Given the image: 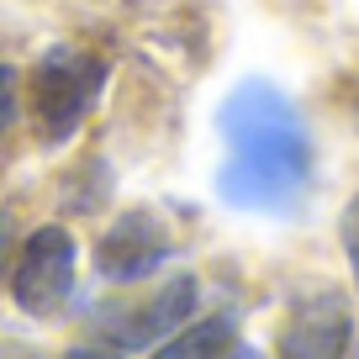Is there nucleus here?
<instances>
[{"instance_id": "nucleus-1", "label": "nucleus", "mask_w": 359, "mask_h": 359, "mask_svg": "<svg viewBox=\"0 0 359 359\" xmlns=\"http://www.w3.org/2000/svg\"><path fill=\"white\" fill-rule=\"evenodd\" d=\"M217 133H222V169H217V196L238 212H285L296 196L306 191L312 175V143L269 79H243L217 111Z\"/></svg>"}, {"instance_id": "nucleus-2", "label": "nucleus", "mask_w": 359, "mask_h": 359, "mask_svg": "<svg viewBox=\"0 0 359 359\" xmlns=\"http://www.w3.org/2000/svg\"><path fill=\"white\" fill-rule=\"evenodd\" d=\"M106 90V58L85 53V48H48L43 58L32 64L27 74V122H32L37 143L43 148H58L85 127V116L95 111Z\"/></svg>"}, {"instance_id": "nucleus-3", "label": "nucleus", "mask_w": 359, "mask_h": 359, "mask_svg": "<svg viewBox=\"0 0 359 359\" xmlns=\"http://www.w3.org/2000/svg\"><path fill=\"white\" fill-rule=\"evenodd\" d=\"M74 275H79V243L64 222H43L16 243L11 259V302L27 317H58L64 302L74 296Z\"/></svg>"}, {"instance_id": "nucleus-4", "label": "nucleus", "mask_w": 359, "mask_h": 359, "mask_svg": "<svg viewBox=\"0 0 359 359\" xmlns=\"http://www.w3.org/2000/svg\"><path fill=\"white\" fill-rule=\"evenodd\" d=\"M169 254H175L169 222L148 206H133V212L111 217V227L95 238V275L106 285H137L158 264H169Z\"/></svg>"}, {"instance_id": "nucleus-5", "label": "nucleus", "mask_w": 359, "mask_h": 359, "mask_svg": "<svg viewBox=\"0 0 359 359\" xmlns=\"http://www.w3.org/2000/svg\"><path fill=\"white\" fill-rule=\"evenodd\" d=\"M196 302H201V280L196 275H175L148 302H127L122 312H106L101 327L111 338V348H122V354L127 348H158L169 333H180L196 317Z\"/></svg>"}, {"instance_id": "nucleus-6", "label": "nucleus", "mask_w": 359, "mask_h": 359, "mask_svg": "<svg viewBox=\"0 0 359 359\" xmlns=\"http://www.w3.org/2000/svg\"><path fill=\"white\" fill-rule=\"evenodd\" d=\"M344 348H348V312L333 291H323L312 302L291 306L275 359H344Z\"/></svg>"}, {"instance_id": "nucleus-7", "label": "nucleus", "mask_w": 359, "mask_h": 359, "mask_svg": "<svg viewBox=\"0 0 359 359\" xmlns=\"http://www.w3.org/2000/svg\"><path fill=\"white\" fill-rule=\"evenodd\" d=\"M238 348V323L227 312L201 317V323H185L180 333H169L154 348V359H227Z\"/></svg>"}, {"instance_id": "nucleus-8", "label": "nucleus", "mask_w": 359, "mask_h": 359, "mask_svg": "<svg viewBox=\"0 0 359 359\" xmlns=\"http://www.w3.org/2000/svg\"><path fill=\"white\" fill-rule=\"evenodd\" d=\"M16 116H22V79H16V69L0 58V133H11Z\"/></svg>"}, {"instance_id": "nucleus-9", "label": "nucleus", "mask_w": 359, "mask_h": 359, "mask_svg": "<svg viewBox=\"0 0 359 359\" xmlns=\"http://www.w3.org/2000/svg\"><path fill=\"white\" fill-rule=\"evenodd\" d=\"M338 233H344V254H348V264H354V280H359V196L344 206V217H338Z\"/></svg>"}, {"instance_id": "nucleus-10", "label": "nucleus", "mask_w": 359, "mask_h": 359, "mask_svg": "<svg viewBox=\"0 0 359 359\" xmlns=\"http://www.w3.org/2000/svg\"><path fill=\"white\" fill-rule=\"evenodd\" d=\"M16 243H22V227H16V217H11V212H0V285H6V275H11Z\"/></svg>"}, {"instance_id": "nucleus-11", "label": "nucleus", "mask_w": 359, "mask_h": 359, "mask_svg": "<svg viewBox=\"0 0 359 359\" xmlns=\"http://www.w3.org/2000/svg\"><path fill=\"white\" fill-rule=\"evenodd\" d=\"M58 359H127L122 348H106V344H74V348H64Z\"/></svg>"}]
</instances>
